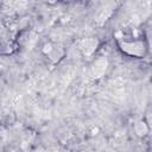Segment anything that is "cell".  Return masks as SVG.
<instances>
[{
  "label": "cell",
  "mask_w": 152,
  "mask_h": 152,
  "mask_svg": "<svg viewBox=\"0 0 152 152\" xmlns=\"http://www.w3.org/2000/svg\"><path fill=\"white\" fill-rule=\"evenodd\" d=\"M121 46L124 51H126L132 56H141L144 53V45L142 43H139V42H131V43L124 42Z\"/></svg>",
  "instance_id": "6da1fadb"
}]
</instances>
